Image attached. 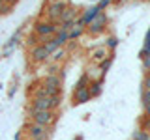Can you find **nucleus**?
Returning a JSON list of instances; mask_svg holds the SVG:
<instances>
[{
	"instance_id": "72a5a7b5",
	"label": "nucleus",
	"mask_w": 150,
	"mask_h": 140,
	"mask_svg": "<svg viewBox=\"0 0 150 140\" xmlns=\"http://www.w3.org/2000/svg\"><path fill=\"white\" fill-rule=\"evenodd\" d=\"M148 140H150V138H148Z\"/></svg>"
},
{
	"instance_id": "2eb2a0df",
	"label": "nucleus",
	"mask_w": 150,
	"mask_h": 140,
	"mask_svg": "<svg viewBox=\"0 0 150 140\" xmlns=\"http://www.w3.org/2000/svg\"><path fill=\"white\" fill-rule=\"evenodd\" d=\"M66 56H68V49H64V47H62V49H58L56 52L51 54L49 60H51L53 64H60V62H64V60H66Z\"/></svg>"
},
{
	"instance_id": "1a4fd4ad",
	"label": "nucleus",
	"mask_w": 150,
	"mask_h": 140,
	"mask_svg": "<svg viewBox=\"0 0 150 140\" xmlns=\"http://www.w3.org/2000/svg\"><path fill=\"white\" fill-rule=\"evenodd\" d=\"M79 15V9L75 8V6H68L64 9V13L60 15V21H58V24H64V22H75L77 21V17Z\"/></svg>"
},
{
	"instance_id": "a878e982",
	"label": "nucleus",
	"mask_w": 150,
	"mask_h": 140,
	"mask_svg": "<svg viewBox=\"0 0 150 140\" xmlns=\"http://www.w3.org/2000/svg\"><path fill=\"white\" fill-rule=\"evenodd\" d=\"M143 69H144V71H150V54L143 60Z\"/></svg>"
},
{
	"instance_id": "4468645a",
	"label": "nucleus",
	"mask_w": 150,
	"mask_h": 140,
	"mask_svg": "<svg viewBox=\"0 0 150 140\" xmlns=\"http://www.w3.org/2000/svg\"><path fill=\"white\" fill-rule=\"evenodd\" d=\"M54 39H56V43H58V47H66L69 43V32H64V30L58 28V32L54 34Z\"/></svg>"
},
{
	"instance_id": "5701e85b",
	"label": "nucleus",
	"mask_w": 150,
	"mask_h": 140,
	"mask_svg": "<svg viewBox=\"0 0 150 140\" xmlns=\"http://www.w3.org/2000/svg\"><path fill=\"white\" fill-rule=\"evenodd\" d=\"M11 9H13V6L2 4V6H0V15H9V13H11Z\"/></svg>"
},
{
	"instance_id": "7c9ffc66",
	"label": "nucleus",
	"mask_w": 150,
	"mask_h": 140,
	"mask_svg": "<svg viewBox=\"0 0 150 140\" xmlns=\"http://www.w3.org/2000/svg\"><path fill=\"white\" fill-rule=\"evenodd\" d=\"M0 6H2V0H0Z\"/></svg>"
},
{
	"instance_id": "c85d7f7f",
	"label": "nucleus",
	"mask_w": 150,
	"mask_h": 140,
	"mask_svg": "<svg viewBox=\"0 0 150 140\" xmlns=\"http://www.w3.org/2000/svg\"><path fill=\"white\" fill-rule=\"evenodd\" d=\"M144 112H146V116H144V118L150 120V106H148V108H144Z\"/></svg>"
},
{
	"instance_id": "9d476101",
	"label": "nucleus",
	"mask_w": 150,
	"mask_h": 140,
	"mask_svg": "<svg viewBox=\"0 0 150 140\" xmlns=\"http://www.w3.org/2000/svg\"><path fill=\"white\" fill-rule=\"evenodd\" d=\"M92 99L88 88H83V90H73V105H84Z\"/></svg>"
},
{
	"instance_id": "39448f33",
	"label": "nucleus",
	"mask_w": 150,
	"mask_h": 140,
	"mask_svg": "<svg viewBox=\"0 0 150 140\" xmlns=\"http://www.w3.org/2000/svg\"><path fill=\"white\" fill-rule=\"evenodd\" d=\"M107 24H109V19H107L105 11H101L100 15H98V17L90 22V24L86 26V34H90V36H100L101 32H105Z\"/></svg>"
},
{
	"instance_id": "473e14b6",
	"label": "nucleus",
	"mask_w": 150,
	"mask_h": 140,
	"mask_svg": "<svg viewBox=\"0 0 150 140\" xmlns=\"http://www.w3.org/2000/svg\"><path fill=\"white\" fill-rule=\"evenodd\" d=\"M148 133H150V131H148Z\"/></svg>"
},
{
	"instance_id": "cd10ccee",
	"label": "nucleus",
	"mask_w": 150,
	"mask_h": 140,
	"mask_svg": "<svg viewBox=\"0 0 150 140\" xmlns=\"http://www.w3.org/2000/svg\"><path fill=\"white\" fill-rule=\"evenodd\" d=\"M36 140H51V133H47V134H43L41 138H36Z\"/></svg>"
},
{
	"instance_id": "a211bd4d",
	"label": "nucleus",
	"mask_w": 150,
	"mask_h": 140,
	"mask_svg": "<svg viewBox=\"0 0 150 140\" xmlns=\"http://www.w3.org/2000/svg\"><path fill=\"white\" fill-rule=\"evenodd\" d=\"M43 45H45V49H47V52H49V54H53V52H56L58 49H62V47H58V43H56L54 37H51V39H49V41H45Z\"/></svg>"
},
{
	"instance_id": "c756f323",
	"label": "nucleus",
	"mask_w": 150,
	"mask_h": 140,
	"mask_svg": "<svg viewBox=\"0 0 150 140\" xmlns=\"http://www.w3.org/2000/svg\"><path fill=\"white\" fill-rule=\"evenodd\" d=\"M47 2H58V0H47Z\"/></svg>"
},
{
	"instance_id": "ddd939ff",
	"label": "nucleus",
	"mask_w": 150,
	"mask_h": 140,
	"mask_svg": "<svg viewBox=\"0 0 150 140\" xmlns=\"http://www.w3.org/2000/svg\"><path fill=\"white\" fill-rule=\"evenodd\" d=\"M88 92H90L92 97H100L103 92V80H92L90 86H88Z\"/></svg>"
},
{
	"instance_id": "2f4dec72",
	"label": "nucleus",
	"mask_w": 150,
	"mask_h": 140,
	"mask_svg": "<svg viewBox=\"0 0 150 140\" xmlns=\"http://www.w3.org/2000/svg\"><path fill=\"white\" fill-rule=\"evenodd\" d=\"M146 73H148V75H150V71H146Z\"/></svg>"
},
{
	"instance_id": "aec40b11",
	"label": "nucleus",
	"mask_w": 150,
	"mask_h": 140,
	"mask_svg": "<svg viewBox=\"0 0 150 140\" xmlns=\"http://www.w3.org/2000/svg\"><path fill=\"white\" fill-rule=\"evenodd\" d=\"M116 45H118V39H116L115 36H111V37H107V39H105V45H103V47H105L107 50H115Z\"/></svg>"
},
{
	"instance_id": "393cba45",
	"label": "nucleus",
	"mask_w": 150,
	"mask_h": 140,
	"mask_svg": "<svg viewBox=\"0 0 150 140\" xmlns=\"http://www.w3.org/2000/svg\"><path fill=\"white\" fill-rule=\"evenodd\" d=\"M143 90H150V75L146 73L143 78Z\"/></svg>"
},
{
	"instance_id": "4be33fe9",
	"label": "nucleus",
	"mask_w": 150,
	"mask_h": 140,
	"mask_svg": "<svg viewBox=\"0 0 150 140\" xmlns=\"http://www.w3.org/2000/svg\"><path fill=\"white\" fill-rule=\"evenodd\" d=\"M141 101H143V106H144V108H148V106H150V90H143Z\"/></svg>"
},
{
	"instance_id": "bb28decb",
	"label": "nucleus",
	"mask_w": 150,
	"mask_h": 140,
	"mask_svg": "<svg viewBox=\"0 0 150 140\" xmlns=\"http://www.w3.org/2000/svg\"><path fill=\"white\" fill-rule=\"evenodd\" d=\"M13 140H23V133H21V131H17V133H15V136H13Z\"/></svg>"
},
{
	"instance_id": "f257e3e1",
	"label": "nucleus",
	"mask_w": 150,
	"mask_h": 140,
	"mask_svg": "<svg viewBox=\"0 0 150 140\" xmlns=\"http://www.w3.org/2000/svg\"><path fill=\"white\" fill-rule=\"evenodd\" d=\"M68 0H58V2H47L43 9H41V15H43L45 21H51V22H56L58 24L60 21V15L64 13V9L68 8Z\"/></svg>"
},
{
	"instance_id": "f03ea898",
	"label": "nucleus",
	"mask_w": 150,
	"mask_h": 140,
	"mask_svg": "<svg viewBox=\"0 0 150 140\" xmlns=\"http://www.w3.org/2000/svg\"><path fill=\"white\" fill-rule=\"evenodd\" d=\"M62 105V95L56 97H34L30 101L28 112H38V110H56Z\"/></svg>"
},
{
	"instance_id": "b1692460",
	"label": "nucleus",
	"mask_w": 150,
	"mask_h": 140,
	"mask_svg": "<svg viewBox=\"0 0 150 140\" xmlns=\"http://www.w3.org/2000/svg\"><path fill=\"white\" fill-rule=\"evenodd\" d=\"M111 4H112V0H100V2H98V8L103 11V9H105L107 6H111Z\"/></svg>"
},
{
	"instance_id": "7ed1b4c3",
	"label": "nucleus",
	"mask_w": 150,
	"mask_h": 140,
	"mask_svg": "<svg viewBox=\"0 0 150 140\" xmlns=\"http://www.w3.org/2000/svg\"><path fill=\"white\" fill-rule=\"evenodd\" d=\"M28 118H30L32 123L51 129L54 125V121L58 120V114H56V110H38V112H28Z\"/></svg>"
},
{
	"instance_id": "f8f14e48",
	"label": "nucleus",
	"mask_w": 150,
	"mask_h": 140,
	"mask_svg": "<svg viewBox=\"0 0 150 140\" xmlns=\"http://www.w3.org/2000/svg\"><path fill=\"white\" fill-rule=\"evenodd\" d=\"M41 82H43L45 86H53V88H60V90H62V78H60L58 75H47Z\"/></svg>"
},
{
	"instance_id": "9b49d317",
	"label": "nucleus",
	"mask_w": 150,
	"mask_h": 140,
	"mask_svg": "<svg viewBox=\"0 0 150 140\" xmlns=\"http://www.w3.org/2000/svg\"><path fill=\"white\" fill-rule=\"evenodd\" d=\"M109 56V50L105 49V47H98V49H94L92 52H90V58H92V62H96V64H101L103 60Z\"/></svg>"
},
{
	"instance_id": "0eeeda50",
	"label": "nucleus",
	"mask_w": 150,
	"mask_h": 140,
	"mask_svg": "<svg viewBox=\"0 0 150 140\" xmlns=\"http://www.w3.org/2000/svg\"><path fill=\"white\" fill-rule=\"evenodd\" d=\"M47 133H51V131H49V127H43V125L32 123V121L26 125V136H28V140L41 138V136H43V134H47Z\"/></svg>"
},
{
	"instance_id": "f3484780",
	"label": "nucleus",
	"mask_w": 150,
	"mask_h": 140,
	"mask_svg": "<svg viewBox=\"0 0 150 140\" xmlns=\"http://www.w3.org/2000/svg\"><path fill=\"white\" fill-rule=\"evenodd\" d=\"M90 77H88V75L86 73H83L81 75V78H79V80H77V84H75V90H83V88H88V86H90Z\"/></svg>"
},
{
	"instance_id": "dca6fc26",
	"label": "nucleus",
	"mask_w": 150,
	"mask_h": 140,
	"mask_svg": "<svg viewBox=\"0 0 150 140\" xmlns=\"http://www.w3.org/2000/svg\"><path fill=\"white\" fill-rule=\"evenodd\" d=\"M111 64H112V54H109L101 64H98V67H100V71H101V77H105V75H107V71H109V67H111Z\"/></svg>"
},
{
	"instance_id": "6e6552de",
	"label": "nucleus",
	"mask_w": 150,
	"mask_h": 140,
	"mask_svg": "<svg viewBox=\"0 0 150 140\" xmlns=\"http://www.w3.org/2000/svg\"><path fill=\"white\" fill-rule=\"evenodd\" d=\"M100 13H101V9L98 8V4H96V6H90V8H86V9H84V11H83V15L79 17V19L83 21V24H84V26H88V24H90V22L94 21V19L100 15Z\"/></svg>"
},
{
	"instance_id": "20e7f679",
	"label": "nucleus",
	"mask_w": 150,
	"mask_h": 140,
	"mask_svg": "<svg viewBox=\"0 0 150 140\" xmlns=\"http://www.w3.org/2000/svg\"><path fill=\"white\" fill-rule=\"evenodd\" d=\"M34 32L38 37H43V39H49V36H53L58 32V24L51 21H45V19H40V21L34 22Z\"/></svg>"
},
{
	"instance_id": "423d86ee",
	"label": "nucleus",
	"mask_w": 150,
	"mask_h": 140,
	"mask_svg": "<svg viewBox=\"0 0 150 140\" xmlns=\"http://www.w3.org/2000/svg\"><path fill=\"white\" fill-rule=\"evenodd\" d=\"M30 62H34V64H41V62H49V58H51V54L47 52V49H45V45H36V47H32L30 49Z\"/></svg>"
},
{
	"instance_id": "412c9836",
	"label": "nucleus",
	"mask_w": 150,
	"mask_h": 140,
	"mask_svg": "<svg viewBox=\"0 0 150 140\" xmlns=\"http://www.w3.org/2000/svg\"><path fill=\"white\" fill-rule=\"evenodd\" d=\"M60 71H62V69H60L58 64H53V62H51L49 65H47V75H58Z\"/></svg>"
},
{
	"instance_id": "6ab92c4d",
	"label": "nucleus",
	"mask_w": 150,
	"mask_h": 140,
	"mask_svg": "<svg viewBox=\"0 0 150 140\" xmlns=\"http://www.w3.org/2000/svg\"><path fill=\"white\" fill-rule=\"evenodd\" d=\"M148 138H150V133L144 129H137L133 133V140H148Z\"/></svg>"
}]
</instances>
